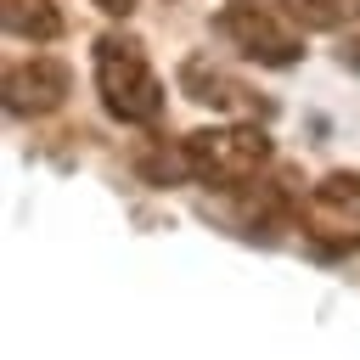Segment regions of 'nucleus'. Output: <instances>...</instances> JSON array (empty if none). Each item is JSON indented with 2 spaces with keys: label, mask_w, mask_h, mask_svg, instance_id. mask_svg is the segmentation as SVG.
<instances>
[{
  "label": "nucleus",
  "mask_w": 360,
  "mask_h": 360,
  "mask_svg": "<svg viewBox=\"0 0 360 360\" xmlns=\"http://www.w3.org/2000/svg\"><path fill=\"white\" fill-rule=\"evenodd\" d=\"M180 169L208 191H248L270 174V135L259 124H214L180 141Z\"/></svg>",
  "instance_id": "f257e3e1"
},
{
  "label": "nucleus",
  "mask_w": 360,
  "mask_h": 360,
  "mask_svg": "<svg viewBox=\"0 0 360 360\" xmlns=\"http://www.w3.org/2000/svg\"><path fill=\"white\" fill-rule=\"evenodd\" d=\"M96 90L118 124H152L163 112V79H158V68L135 34H101L96 39Z\"/></svg>",
  "instance_id": "f03ea898"
},
{
  "label": "nucleus",
  "mask_w": 360,
  "mask_h": 360,
  "mask_svg": "<svg viewBox=\"0 0 360 360\" xmlns=\"http://www.w3.org/2000/svg\"><path fill=\"white\" fill-rule=\"evenodd\" d=\"M214 28L231 51L264 68H292L304 56V28L287 17V6H270V0H225Z\"/></svg>",
  "instance_id": "7ed1b4c3"
},
{
  "label": "nucleus",
  "mask_w": 360,
  "mask_h": 360,
  "mask_svg": "<svg viewBox=\"0 0 360 360\" xmlns=\"http://www.w3.org/2000/svg\"><path fill=\"white\" fill-rule=\"evenodd\" d=\"M298 231L315 253L338 259V253H354L360 248V174L349 169H332L321 174L304 197H298Z\"/></svg>",
  "instance_id": "20e7f679"
},
{
  "label": "nucleus",
  "mask_w": 360,
  "mask_h": 360,
  "mask_svg": "<svg viewBox=\"0 0 360 360\" xmlns=\"http://www.w3.org/2000/svg\"><path fill=\"white\" fill-rule=\"evenodd\" d=\"M68 101V68L56 56H22L6 68V112L11 118H45Z\"/></svg>",
  "instance_id": "39448f33"
},
{
  "label": "nucleus",
  "mask_w": 360,
  "mask_h": 360,
  "mask_svg": "<svg viewBox=\"0 0 360 360\" xmlns=\"http://www.w3.org/2000/svg\"><path fill=\"white\" fill-rule=\"evenodd\" d=\"M180 90H186L197 107H219V112H270V107L253 96V84H242L236 73H225V68L208 62V56H186V62H180Z\"/></svg>",
  "instance_id": "423d86ee"
},
{
  "label": "nucleus",
  "mask_w": 360,
  "mask_h": 360,
  "mask_svg": "<svg viewBox=\"0 0 360 360\" xmlns=\"http://www.w3.org/2000/svg\"><path fill=\"white\" fill-rule=\"evenodd\" d=\"M0 22L11 39H28V45H51L62 34L56 0H0Z\"/></svg>",
  "instance_id": "0eeeda50"
},
{
  "label": "nucleus",
  "mask_w": 360,
  "mask_h": 360,
  "mask_svg": "<svg viewBox=\"0 0 360 360\" xmlns=\"http://www.w3.org/2000/svg\"><path fill=\"white\" fill-rule=\"evenodd\" d=\"M287 17L298 28H315V34H332V28H349L360 22V0H281Z\"/></svg>",
  "instance_id": "6e6552de"
},
{
  "label": "nucleus",
  "mask_w": 360,
  "mask_h": 360,
  "mask_svg": "<svg viewBox=\"0 0 360 360\" xmlns=\"http://www.w3.org/2000/svg\"><path fill=\"white\" fill-rule=\"evenodd\" d=\"M90 6H101V11H107V17H129V11H135V6H141V0H90Z\"/></svg>",
  "instance_id": "1a4fd4ad"
},
{
  "label": "nucleus",
  "mask_w": 360,
  "mask_h": 360,
  "mask_svg": "<svg viewBox=\"0 0 360 360\" xmlns=\"http://www.w3.org/2000/svg\"><path fill=\"white\" fill-rule=\"evenodd\" d=\"M343 68H360V39H349V45H343Z\"/></svg>",
  "instance_id": "9d476101"
}]
</instances>
